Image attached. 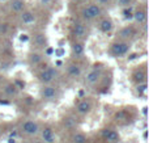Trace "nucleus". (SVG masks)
Returning a JSON list of instances; mask_svg holds the SVG:
<instances>
[{"mask_svg":"<svg viewBox=\"0 0 149 143\" xmlns=\"http://www.w3.org/2000/svg\"><path fill=\"white\" fill-rule=\"evenodd\" d=\"M132 17H134V20L136 21L137 24H144L145 18H147V15H145L144 11H136L135 13H132Z\"/></svg>","mask_w":149,"mask_h":143,"instance_id":"9d476101","label":"nucleus"},{"mask_svg":"<svg viewBox=\"0 0 149 143\" xmlns=\"http://www.w3.org/2000/svg\"><path fill=\"white\" fill-rule=\"evenodd\" d=\"M42 139L45 141V143H54L55 142V134H54V131H52L50 128L45 129V130L42 131Z\"/></svg>","mask_w":149,"mask_h":143,"instance_id":"423d86ee","label":"nucleus"},{"mask_svg":"<svg viewBox=\"0 0 149 143\" xmlns=\"http://www.w3.org/2000/svg\"><path fill=\"white\" fill-rule=\"evenodd\" d=\"M54 54H55V57H58V58H62V57H63V54H64V50H63V49L55 50V51H54Z\"/></svg>","mask_w":149,"mask_h":143,"instance_id":"cd10ccee","label":"nucleus"},{"mask_svg":"<svg viewBox=\"0 0 149 143\" xmlns=\"http://www.w3.org/2000/svg\"><path fill=\"white\" fill-rule=\"evenodd\" d=\"M13 84L16 86V88H17V89H24V88H25V83H24V81H21V80H16Z\"/></svg>","mask_w":149,"mask_h":143,"instance_id":"393cba45","label":"nucleus"},{"mask_svg":"<svg viewBox=\"0 0 149 143\" xmlns=\"http://www.w3.org/2000/svg\"><path fill=\"white\" fill-rule=\"evenodd\" d=\"M86 142V137L84 135V134H76V135L73 137V143H85Z\"/></svg>","mask_w":149,"mask_h":143,"instance_id":"412c9836","label":"nucleus"},{"mask_svg":"<svg viewBox=\"0 0 149 143\" xmlns=\"http://www.w3.org/2000/svg\"><path fill=\"white\" fill-rule=\"evenodd\" d=\"M8 143H16L15 138H13V137H9V139H8Z\"/></svg>","mask_w":149,"mask_h":143,"instance_id":"f704fd0d","label":"nucleus"},{"mask_svg":"<svg viewBox=\"0 0 149 143\" xmlns=\"http://www.w3.org/2000/svg\"><path fill=\"white\" fill-rule=\"evenodd\" d=\"M103 135L107 138L109 142H118L119 141V134L114 130H107V131H103Z\"/></svg>","mask_w":149,"mask_h":143,"instance_id":"9b49d317","label":"nucleus"},{"mask_svg":"<svg viewBox=\"0 0 149 143\" xmlns=\"http://www.w3.org/2000/svg\"><path fill=\"white\" fill-rule=\"evenodd\" d=\"M130 50V45L126 43V42H118V43H114L113 47H111V51H113L114 55L116 57H123L128 53Z\"/></svg>","mask_w":149,"mask_h":143,"instance_id":"7ed1b4c3","label":"nucleus"},{"mask_svg":"<svg viewBox=\"0 0 149 143\" xmlns=\"http://www.w3.org/2000/svg\"><path fill=\"white\" fill-rule=\"evenodd\" d=\"M141 112H143V114H144V116H147V113H148V107H143V110H141Z\"/></svg>","mask_w":149,"mask_h":143,"instance_id":"2f4dec72","label":"nucleus"},{"mask_svg":"<svg viewBox=\"0 0 149 143\" xmlns=\"http://www.w3.org/2000/svg\"><path fill=\"white\" fill-rule=\"evenodd\" d=\"M33 143H42V142H39V141H37V142H33Z\"/></svg>","mask_w":149,"mask_h":143,"instance_id":"e433bc0d","label":"nucleus"},{"mask_svg":"<svg viewBox=\"0 0 149 143\" xmlns=\"http://www.w3.org/2000/svg\"><path fill=\"white\" fill-rule=\"evenodd\" d=\"M132 33H134V30H132V28H124L120 30V37H124V38H128V37L132 36Z\"/></svg>","mask_w":149,"mask_h":143,"instance_id":"aec40b11","label":"nucleus"},{"mask_svg":"<svg viewBox=\"0 0 149 143\" xmlns=\"http://www.w3.org/2000/svg\"><path fill=\"white\" fill-rule=\"evenodd\" d=\"M134 79L137 83H143V81H145V74L143 71H137V72L134 74Z\"/></svg>","mask_w":149,"mask_h":143,"instance_id":"a211bd4d","label":"nucleus"},{"mask_svg":"<svg viewBox=\"0 0 149 143\" xmlns=\"http://www.w3.org/2000/svg\"><path fill=\"white\" fill-rule=\"evenodd\" d=\"M55 64H56L58 67H60V66L63 64V62H62V60H56V62H55Z\"/></svg>","mask_w":149,"mask_h":143,"instance_id":"c9c22d12","label":"nucleus"},{"mask_svg":"<svg viewBox=\"0 0 149 143\" xmlns=\"http://www.w3.org/2000/svg\"><path fill=\"white\" fill-rule=\"evenodd\" d=\"M39 80H41L42 83H45V84H49V83H51L54 79L51 78L50 72L47 71V68H46V70H42V72L39 74Z\"/></svg>","mask_w":149,"mask_h":143,"instance_id":"f8f14e48","label":"nucleus"},{"mask_svg":"<svg viewBox=\"0 0 149 143\" xmlns=\"http://www.w3.org/2000/svg\"><path fill=\"white\" fill-rule=\"evenodd\" d=\"M68 74H70L72 78H77V76L81 75V68L77 64H70L68 66Z\"/></svg>","mask_w":149,"mask_h":143,"instance_id":"4468645a","label":"nucleus"},{"mask_svg":"<svg viewBox=\"0 0 149 143\" xmlns=\"http://www.w3.org/2000/svg\"><path fill=\"white\" fill-rule=\"evenodd\" d=\"M72 50L77 57H80V55H82V53H84V46H82L81 43H74L72 46Z\"/></svg>","mask_w":149,"mask_h":143,"instance_id":"f3484780","label":"nucleus"},{"mask_svg":"<svg viewBox=\"0 0 149 143\" xmlns=\"http://www.w3.org/2000/svg\"><path fill=\"white\" fill-rule=\"evenodd\" d=\"M42 97L46 100H54L56 97V89L51 86H47L42 89Z\"/></svg>","mask_w":149,"mask_h":143,"instance_id":"20e7f679","label":"nucleus"},{"mask_svg":"<svg viewBox=\"0 0 149 143\" xmlns=\"http://www.w3.org/2000/svg\"><path fill=\"white\" fill-rule=\"evenodd\" d=\"M113 28H114V24L110 18H105V20H102L100 24V30L103 32V33H110V32L113 30Z\"/></svg>","mask_w":149,"mask_h":143,"instance_id":"39448f33","label":"nucleus"},{"mask_svg":"<svg viewBox=\"0 0 149 143\" xmlns=\"http://www.w3.org/2000/svg\"><path fill=\"white\" fill-rule=\"evenodd\" d=\"M101 12H102V11H101V7L98 4H90L82 11V17H84L85 20L90 21V20H93V18L98 17V16L101 15Z\"/></svg>","mask_w":149,"mask_h":143,"instance_id":"f257e3e1","label":"nucleus"},{"mask_svg":"<svg viewBox=\"0 0 149 143\" xmlns=\"http://www.w3.org/2000/svg\"><path fill=\"white\" fill-rule=\"evenodd\" d=\"M24 5H25V3H24L22 0H12V3H10V9H12L13 12H20V11L24 9Z\"/></svg>","mask_w":149,"mask_h":143,"instance_id":"ddd939ff","label":"nucleus"},{"mask_svg":"<svg viewBox=\"0 0 149 143\" xmlns=\"http://www.w3.org/2000/svg\"><path fill=\"white\" fill-rule=\"evenodd\" d=\"M100 78H101V71L100 70H93V71H90V72L88 74L85 79H86V83L94 84V83H97Z\"/></svg>","mask_w":149,"mask_h":143,"instance_id":"0eeeda50","label":"nucleus"},{"mask_svg":"<svg viewBox=\"0 0 149 143\" xmlns=\"http://www.w3.org/2000/svg\"><path fill=\"white\" fill-rule=\"evenodd\" d=\"M143 138H144V141H147V138H148V131L147 130H145L144 134H143Z\"/></svg>","mask_w":149,"mask_h":143,"instance_id":"72a5a7b5","label":"nucleus"},{"mask_svg":"<svg viewBox=\"0 0 149 143\" xmlns=\"http://www.w3.org/2000/svg\"><path fill=\"white\" fill-rule=\"evenodd\" d=\"M21 21H22V22L25 24V25H29V24H33L34 21H36V16H34L31 12L26 11V12H24L22 15H21Z\"/></svg>","mask_w":149,"mask_h":143,"instance_id":"6e6552de","label":"nucleus"},{"mask_svg":"<svg viewBox=\"0 0 149 143\" xmlns=\"http://www.w3.org/2000/svg\"><path fill=\"white\" fill-rule=\"evenodd\" d=\"M137 92H139V93H144V92H147V83H145V81L139 83V86H137Z\"/></svg>","mask_w":149,"mask_h":143,"instance_id":"5701e85b","label":"nucleus"},{"mask_svg":"<svg viewBox=\"0 0 149 143\" xmlns=\"http://www.w3.org/2000/svg\"><path fill=\"white\" fill-rule=\"evenodd\" d=\"M21 129H22V131L25 134H28V135H37V134L39 133V128H38V123L34 122V121H25V122L22 123V126H21Z\"/></svg>","mask_w":149,"mask_h":143,"instance_id":"f03ea898","label":"nucleus"},{"mask_svg":"<svg viewBox=\"0 0 149 143\" xmlns=\"http://www.w3.org/2000/svg\"><path fill=\"white\" fill-rule=\"evenodd\" d=\"M41 60H42V55L38 54V53H33L30 55V62L33 64H38V63H41Z\"/></svg>","mask_w":149,"mask_h":143,"instance_id":"6ab92c4d","label":"nucleus"},{"mask_svg":"<svg viewBox=\"0 0 149 143\" xmlns=\"http://www.w3.org/2000/svg\"><path fill=\"white\" fill-rule=\"evenodd\" d=\"M20 39H21V41H22V42H26V41H29V37H28V34H21Z\"/></svg>","mask_w":149,"mask_h":143,"instance_id":"c85d7f7f","label":"nucleus"},{"mask_svg":"<svg viewBox=\"0 0 149 143\" xmlns=\"http://www.w3.org/2000/svg\"><path fill=\"white\" fill-rule=\"evenodd\" d=\"M118 4L120 7H128L131 4V0H118Z\"/></svg>","mask_w":149,"mask_h":143,"instance_id":"a878e982","label":"nucleus"},{"mask_svg":"<svg viewBox=\"0 0 149 143\" xmlns=\"http://www.w3.org/2000/svg\"><path fill=\"white\" fill-rule=\"evenodd\" d=\"M47 71L50 72V75H51V78H52V79L56 78L58 71H56V68H55V67H49V68H47Z\"/></svg>","mask_w":149,"mask_h":143,"instance_id":"b1692460","label":"nucleus"},{"mask_svg":"<svg viewBox=\"0 0 149 143\" xmlns=\"http://www.w3.org/2000/svg\"><path fill=\"white\" fill-rule=\"evenodd\" d=\"M39 3H41L42 5H50L51 4V0H39Z\"/></svg>","mask_w":149,"mask_h":143,"instance_id":"7c9ffc66","label":"nucleus"},{"mask_svg":"<svg viewBox=\"0 0 149 143\" xmlns=\"http://www.w3.org/2000/svg\"><path fill=\"white\" fill-rule=\"evenodd\" d=\"M36 42H37V45H39V46H43L45 42H46V38H45L43 34H38L36 38Z\"/></svg>","mask_w":149,"mask_h":143,"instance_id":"4be33fe9","label":"nucleus"},{"mask_svg":"<svg viewBox=\"0 0 149 143\" xmlns=\"http://www.w3.org/2000/svg\"><path fill=\"white\" fill-rule=\"evenodd\" d=\"M90 102L89 101H81L79 105H77V112L80 114H86V113L90 112Z\"/></svg>","mask_w":149,"mask_h":143,"instance_id":"1a4fd4ad","label":"nucleus"},{"mask_svg":"<svg viewBox=\"0 0 149 143\" xmlns=\"http://www.w3.org/2000/svg\"><path fill=\"white\" fill-rule=\"evenodd\" d=\"M73 33L76 37H84L85 34V28L84 25H81V24H76L73 28Z\"/></svg>","mask_w":149,"mask_h":143,"instance_id":"dca6fc26","label":"nucleus"},{"mask_svg":"<svg viewBox=\"0 0 149 143\" xmlns=\"http://www.w3.org/2000/svg\"><path fill=\"white\" fill-rule=\"evenodd\" d=\"M109 1L110 0H97L98 5H106V4H109Z\"/></svg>","mask_w":149,"mask_h":143,"instance_id":"c756f323","label":"nucleus"},{"mask_svg":"<svg viewBox=\"0 0 149 143\" xmlns=\"http://www.w3.org/2000/svg\"><path fill=\"white\" fill-rule=\"evenodd\" d=\"M73 118H65V121H64V125L67 126V128H71V126L73 125Z\"/></svg>","mask_w":149,"mask_h":143,"instance_id":"bb28decb","label":"nucleus"},{"mask_svg":"<svg viewBox=\"0 0 149 143\" xmlns=\"http://www.w3.org/2000/svg\"><path fill=\"white\" fill-rule=\"evenodd\" d=\"M17 91L18 89L16 88L15 84H7V86L4 87V92L8 95V96H15V95H17Z\"/></svg>","mask_w":149,"mask_h":143,"instance_id":"2eb2a0df","label":"nucleus"},{"mask_svg":"<svg viewBox=\"0 0 149 143\" xmlns=\"http://www.w3.org/2000/svg\"><path fill=\"white\" fill-rule=\"evenodd\" d=\"M0 32H7V25L3 24V26H0Z\"/></svg>","mask_w":149,"mask_h":143,"instance_id":"473e14b6","label":"nucleus"}]
</instances>
